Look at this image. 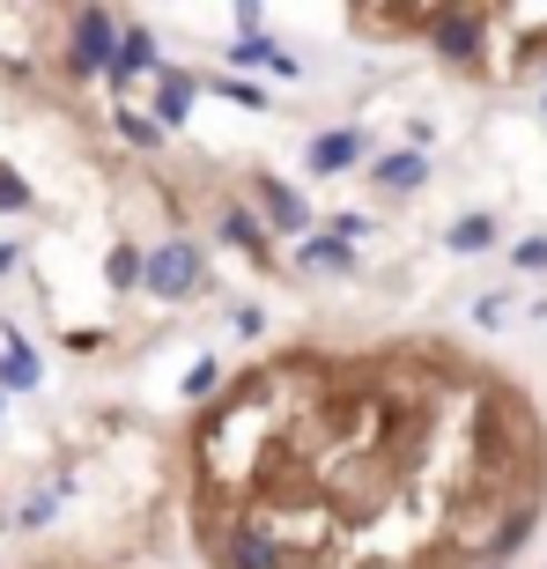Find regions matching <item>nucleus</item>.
I'll return each mask as SVG.
<instances>
[{
	"label": "nucleus",
	"mask_w": 547,
	"mask_h": 569,
	"mask_svg": "<svg viewBox=\"0 0 547 569\" xmlns=\"http://www.w3.org/2000/svg\"><path fill=\"white\" fill-rule=\"evenodd\" d=\"M356 38H421L444 67L518 82L547 67V8H356Z\"/></svg>",
	"instance_id": "2"
},
{
	"label": "nucleus",
	"mask_w": 547,
	"mask_h": 569,
	"mask_svg": "<svg viewBox=\"0 0 547 569\" xmlns=\"http://www.w3.org/2000/svg\"><path fill=\"white\" fill-rule=\"evenodd\" d=\"M178 510L200 569H510L547 415L451 333H289L186 415Z\"/></svg>",
	"instance_id": "1"
}]
</instances>
